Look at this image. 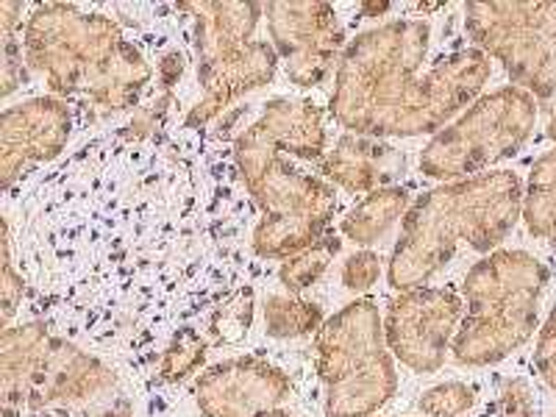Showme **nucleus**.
I'll use <instances>...</instances> for the list:
<instances>
[{"label": "nucleus", "instance_id": "nucleus-1", "mask_svg": "<svg viewBox=\"0 0 556 417\" xmlns=\"http://www.w3.org/2000/svg\"><path fill=\"white\" fill-rule=\"evenodd\" d=\"M429 37L420 20H395L359 34L337 67L334 121L356 137L374 139L443 131L486 84L490 56L468 48L426 67Z\"/></svg>", "mask_w": 556, "mask_h": 417}, {"label": "nucleus", "instance_id": "nucleus-2", "mask_svg": "<svg viewBox=\"0 0 556 417\" xmlns=\"http://www.w3.org/2000/svg\"><path fill=\"white\" fill-rule=\"evenodd\" d=\"M26 64L62 101H76L89 117L126 112L139 101L153 70L103 14L67 3H45L23 31Z\"/></svg>", "mask_w": 556, "mask_h": 417}, {"label": "nucleus", "instance_id": "nucleus-3", "mask_svg": "<svg viewBox=\"0 0 556 417\" xmlns=\"http://www.w3.org/2000/svg\"><path fill=\"white\" fill-rule=\"evenodd\" d=\"M523 217V181L498 170L448 181L424 192L404 215L401 240L387 265L392 290L429 285L459 245L486 253L506 240Z\"/></svg>", "mask_w": 556, "mask_h": 417}, {"label": "nucleus", "instance_id": "nucleus-4", "mask_svg": "<svg viewBox=\"0 0 556 417\" xmlns=\"http://www.w3.org/2000/svg\"><path fill=\"white\" fill-rule=\"evenodd\" d=\"M260 121L240 134L235 146L237 170L262 208L253 231V251L262 260H290L326 237L337 212L329 181L298 170Z\"/></svg>", "mask_w": 556, "mask_h": 417}, {"label": "nucleus", "instance_id": "nucleus-5", "mask_svg": "<svg viewBox=\"0 0 556 417\" xmlns=\"http://www.w3.org/2000/svg\"><path fill=\"white\" fill-rule=\"evenodd\" d=\"M548 267L526 251H495L462 281L465 315L451 351L459 365L484 367L506 359L538 329Z\"/></svg>", "mask_w": 556, "mask_h": 417}, {"label": "nucleus", "instance_id": "nucleus-6", "mask_svg": "<svg viewBox=\"0 0 556 417\" xmlns=\"http://www.w3.org/2000/svg\"><path fill=\"white\" fill-rule=\"evenodd\" d=\"M117 390V376L98 356L59 340L45 323L9 326L0 337L3 417L53 406H87Z\"/></svg>", "mask_w": 556, "mask_h": 417}, {"label": "nucleus", "instance_id": "nucleus-7", "mask_svg": "<svg viewBox=\"0 0 556 417\" xmlns=\"http://www.w3.org/2000/svg\"><path fill=\"white\" fill-rule=\"evenodd\" d=\"M317 374L326 417H370L399 390L384 320L370 298H359L317 329Z\"/></svg>", "mask_w": 556, "mask_h": 417}, {"label": "nucleus", "instance_id": "nucleus-8", "mask_svg": "<svg viewBox=\"0 0 556 417\" xmlns=\"http://www.w3.org/2000/svg\"><path fill=\"white\" fill-rule=\"evenodd\" d=\"M465 26L476 48L538 101L545 134L556 139V3H468Z\"/></svg>", "mask_w": 556, "mask_h": 417}, {"label": "nucleus", "instance_id": "nucleus-9", "mask_svg": "<svg viewBox=\"0 0 556 417\" xmlns=\"http://www.w3.org/2000/svg\"><path fill=\"white\" fill-rule=\"evenodd\" d=\"M538 101L526 89L501 87L470 103L459 121L434 134L420 153V170L440 181H459L509 159L529 142Z\"/></svg>", "mask_w": 556, "mask_h": 417}, {"label": "nucleus", "instance_id": "nucleus-10", "mask_svg": "<svg viewBox=\"0 0 556 417\" xmlns=\"http://www.w3.org/2000/svg\"><path fill=\"white\" fill-rule=\"evenodd\" d=\"M462 298L451 287H415L392 298L384 320L387 348L415 374H434L462 323Z\"/></svg>", "mask_w": 556, "mask_h": 417}, {"label": "nucleus", "instance_id": "nucleus-11", "mask_svg": "<svg viewBox=\"0 0 556 417\" xmlns=\"http://www.w3.org/2000/svg\"><path fill=\"white\" fill-rule=\"evenodd\" d=\"M267 28L273 48L287 64V76L298 87H317L329 76L342 48V28L329 3L290 0L267 3Z\"/></svg>", "mask_w": 556, "mask_h": 417}, {"label": "nucleus", "instance_id": "nucleus-12", "mask_svg": "<svg viewBox=\"0 0 556 417\" xmlns=\"http://www.w3.org/2000/svg\"><path fill=\"white\" fill-rule=\"evenodd\" d=\"M285 370L256 356L228 359L208 367L195 384V404L203 417H260L290 399Z\"/></svg>", "mask_w": 556, "mask_h": 417}, {"label": "nucleus", "instance_id": "nucleus-13", "mask_svg": "<svg viewBox=\"0 0 556 417\" xmlns=\"http://www.w3.org/2000/svg\"><path fill=\"white\" fill-rule=\"evenodd\" d=\"M67 101L62 98H31L7 109L0 117V181L12 187L23 173L51 162L64 151L70 139Z\"/></svg>", "mask_w": 556, "mask_h": 417}, {"label": "nucleus", "instance_id": "nucleus-14", "mask_svg": "<svg viewBox=\"0 0 556 417\" xmlns=\"http://www.w3.org/2000/svg\"><path fill=\"white\" fill-rule=\"evenodd\" d=\"M278 67V53L267 42H248L245 48L226 53L215 62L198 67V81L203 87V98L187 114V128H198L223 112L240 96L260 89L273 81Z\"/></svg>", "mask_w": 556, "mask_h": 417}, {"label": "nucleus", "instance_id": "nucleus-15", "mask_svg": "<svg viewBox=\"0 0 556 417\" xmlns=\"http://www.w3.org/2000/svg\"><path fill=\"white\" fill-rule=\"evenodd\" d=\"M404 170V159L392 146L374 137L345 134L320 162V173L348 192H376L390 187Z\"/></svg>", "mask_w": 556, "mask_h": 417}, {"label": "nucleus", "instance_id": "nucleus-16", "mask_svg": "<svg viewBox=\"0 0 556 417\" xmlns=\"http://www.w3.org/2000/svg\"><path fill=\"white\" fill-rule=\"evenodd\" d=\"M195 20L198 67L245 48L253 42L256 23L265 14L260 3H235V0H201V3H178Z\"/></svg>", "mask_w": 556, "mask_h": 417}, {"label": "nucleus", "instance_id": "nucleus-17", "mask_svg": "<svg viewBox=\"0 0 556 417\" xmlns=\"http://www.w3.org/2000/svg\"><path fill=\"white\" fill-rule=\"evenodd\" d=\"M260 123L276 139L278 148L290 156L304 159V162L323 156L326 131H323V114L315 103L278 98V101L267 103Z\"/></svg>", "mask_w": 556, "mask_h": 417}, {"label": "nucleus", "instance_id": "nucleus-18", "mask_svg": "<svg viewBox=\"0 0 556 417\" xmlns=\"http://www.w3.org/2000/svg\"><path fill=\"white\" fill-rule=\"evenodd\" d=\"M409 208V192L404 187H384L376 190L342 220V235L356 245H374L390 231L399 217Z\"/></svg>", "mask_w": 556, "mask_h": 417}, {"label": "nucleus", "instance_id": "nucleus-19", "mask_svg": "<svg viewBox=\"0 0 556 417\" xmlns=\"http://www.w3.org/2000/svg\"><path fill=\"white\" fill-rule=\"evenodd\" d=\"M523 220L540 240L556 237V148L531 165L523 190Z\"/></svg>", "mask_w": 556, "mask_h": 417}, {"label": "nucleus", "instance_id": "nucleus-20", "mask_svg": "<svg viewBox=\"0 0 556 417\" xmlns=\"http://www.w3.org/2000/svg\"><path fill=\"white\" fill-rule=\"evenodd\" d=\"M323 309L309 301H295V298L270 295L265 304V326L267 334L278 340H290V337L312 334L323 326Z\"/></svg>", "mask_w": 556, "mask_h": 417}, {"label": "nucleus", "instance_id": "nucleus-21", "mask_svg": "<svg viewBox=\"0 0 556 417\" xmlns=\"http://www.w3.org/2000/svg\"><path fill=\"white\" fill-rule=\"evenodd\" d=\"M20 14H23V3L17 0H3L0 3V73H3V87L0 96L9 98L20 84L26 81V51H23V39H17Z\"/></svg>", "mask_w": 556, "mask_h": 417}, {"label": "nucleus", "instance_id": "nucleus-22", "mask_svg": "<svg viewBox=\"0 0 556 417\" xmlns=\"http://www.w3.org/2000/svg\"><path fill=\"white\" fill-rule=\"evenodd\" d=\"M340 245L342 242L337 240V237L326 235L312 248H306V251L285 260V265H281V270H278L281 285H285L290 292H301L306 290V287H312L317 278L326 273V267L334 262V256L340 253Z\"/></svg>", "mask_w": 556, "mask_h": 417}, {"label": "nucleus", "instance_id": "nucleus-23", "mask_svg": "<svg viewBox=\"0 0 556 417\" xmlns=\"http://www.w3.org/2000/svg\"><path fill=\"white\" fill-rule=\"evenodd\" d=\"M206 362V340L198 331L181 329L159 359V374L165 381H181Z\"/></svg>", "mask_w": 556, "mask_h": 417}, {"label": "nucleus", "instance_id": "nucleus-24", "mask_svg": "<svg viewBox=\"0 0 556 417\" xmlns=\"http://www.w3.org/2000/svg\"><path fill=\"white\" fill-rule=\"evenodd\" d=\"M253 323V292L251 290H237L235 295L223 301L217 306L215 317H212V334L217 342H240L248 334Z\"/></svg>", "mask_w": 556, "mask_h": 417}, {"label": "nucleus", "instance_id": "nucleus-25", "mask_svg": "<svg viewBox=\"0 0 556 417\" xmlns=\"http://www.w3.org/2000/svg\"><path fill=\"white\" fill-rule=\"evenodd\" d=\"M476 404L473 387L462 384V381H445L437 384L420 399V409L431 417H456L465 415Z\"/></svg>", "mask_w": 556, "mask_h": 417}, {"label": "nucleus", "instance_id": "nucleus-26", "mask_svg": "<svg viewBox=\"0 0 556 417\" xmlns=\"http://www.w3.org/2000/svg\"><path fill=\"white\" fill-rule=\"evenodd\" d=\"M0 248H3V260H0V323H3V329H9V323H12L14 312H17L20 301H23V278H20L12 267V237H9V223H3Z\"/></svg>", "mask_w": 556, "mask_h": 417}, {"label": "nucleus", "instance_id": "nucleus-27", "mask_svg": "<svg viewBox=\"0 0 556 417\" xmlns=\"http://www.w3.org/2000/svg\"><path fill=\"white\" fill-rule=\"evenodd\" d=\"M498 417H538V401L523 379H506L498 392Z\"/></svg>", "mask_w": 556, "mask_h": 417}, {"label": "nucleus", "instance_id": "nucleus-28", "mask_svg": "<svg viewBox=\"0 0 556 417\" xmlns=\"http://www.w3.org/2000/svg\"><path fill=\"white\" fill-rule=\"evenodd\" d=\"M379 273H381L379 256L370 251H359L345 262V267H342V285H345L351 292H365L379 281Z\"/></svg>", "mask_w": 556, "mask_h": 417}, {"label": "nucleus", "instance_id": "nucleus-29", "mask_svg": "<svg viewBox=\"0 0 556 417\" xmlns=\"http://www.w3.org/2000/svg\"><path fill=\"white\" fill-rule=\"evenodd\" d=\"M534 365L538 374L543 376L545 384L556 390V306L551 309L548 320H545L543 331H540L538 351H534Z\"/></svg>", "mask_w": 556, "mask_h": 417}, {"label": "nucleus", "instance_id": "nucleus-30", "mask_svg": "<svg viewBox=\"0 0 556 417\" xmlns=\"http://www.w3.org/2000/svg\"><path fill=\"white\" fill-rule=\"evenodd\" d=\"M181 73H184V56H181V53H176V51L167 53L165 62H162V67H159V76H162V89H165V92H170L173 84L181 78Z\"/></svg>", "mask_w": 556, "mask_h": 417}, {"label": "nucleus", "instance_id": "nucleus-31", "mask_svg": "<svg viewBox=\"0 0 556 417\" xmlns=\"http://www.w3.org/2000/svg\"><path fill=\"white\" fill-rule=\"evenodd\" d=\"M98 417H134V406L128 399H117L109 409H103Z\"/></svg>", "mask_w": 556, "mask_h": 417}, {"label": "nucleus", "instance_id": "nucleus-32", "mask_svg": "<svg viewBox=\"0 0 556 417\" xmlns=\"http://www.w3.org/2000/svg\"><path fill=\"white\" fill-rule=\"evenodd\" d=\"M260 417H292L290 412H281V409H273V412H265V415H260Z\"/></svg>", "mask_w": 556, "mask_h": 417}, {"label": "nucleus", "instance_id": "nucleus-33", "mask_svg": "<svg viewBox=\"0 0 556 417\" xmlns=\"http://www.w3.org/2000/svg\"><path fill=\"white\" fill-rule=\"evenodd\" d=\"M548 242H551V248H554V251H556V237H551Z\"/></svg>", "mask_w": 556, "mask_h": 417}]
</instances>
